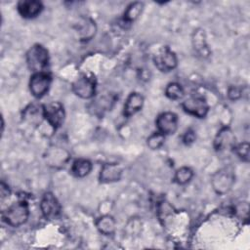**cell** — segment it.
Here are the masks:
<instances>
[{"label":"cell","instance_id":"6da1fadb","mask_svg":"<svg viewBox=\"0 0 250 250\" xmlns=\"http://www.w3.org/2000/svg\"><path fill=\"white\" fill-rule=\"evenodd\" d=\"M29 217V206L25 200L13 203L2 212L3 221L14 228H18L26 223Z\"/></svg>","mask_w":250,"mask_h":250},{"label":"cell","instance_id":"7a4b0ae2","mask_svg":"<svg viewBox=\"0 0 250 250\" xmlns=\"http://www.w3.org/2000/svg\"><path fill=\"white\" fill-rule=\"evenodd\" d=\"M28 68L36 72H43L49 64V53L48 50L41 44H34L26 53L25 56Z\"/></svg>","mask_w":250,"mask_h":250},{"label":"cell","instance_id":"3957f363","mask_svg":"<svg viewBox=\"0 0 250 250\" xmlns=\"http://www.w3.org/2000/svg\"><path fill=\"white\" fill-rule=\"evenodd\" d=\"M235 183V174L232 168L224 167L216 171L211 177V186L219 195L228 193Z\"/></svg>","mask_w":250,"mask_h":250},{"label":"cell","instance_id":"277c9868","mask_svg":"<svg viewBox=\"0 0 250 250\" xmlns=\"http://www.w3.org/2000/svg\"><path fill=\"white\" fill-rule=\"evenodd\" d=\"M155 67L161 72H169L177 67L178 59L176 54L167 46L161 47L152 58Z\"/></svg>","mask_w":250,"mask_h":250},{"label":"cell","instance_id":"5b68a950","mask_svg":"<svg viewBox=\"0 0 250 250\" xmlns=\"http://www.w3.org/2000/svg\"><path fill=\"white\" fill-rule=\"evenodd\" d=\"M51 83L52 77L49 73H47V71L33 73L28 84L29 91L34 98L40 99L48 93Z\"/></svg>","mask_w":250,"mask_h":250},{"label":"cell","instance_id":"8992f818","mask_svg":"<svg viewBox=\"0 0 250 250\" xmlns=\"http://www.w3.org/2000/svg\"><path fill=\"white\" fill-rule=\"evenodd\" d=\"M44 118L55 130L60 128L64 120V108L60 102H51L43 104Z\"/></svg>","mask_w":250,"mask_h":250},{"label":"cell","instance_id":"52a82bcc","mask_svg":"<svg viewBox=\"0 0 250 250\" xmlns=\"http://www.w3.org/2000/svg\"><path fill=\"white\" fill-rule=\"evenodd\" d=\"M72 91L81 99H92L96 94V81L93 77L82 74L72 83Z\"/></svg>","mask_w":250,"mask_h":250},{"label":"cell","instance_id":"ba28073f","mask_svg":"<svg viewBox=\"0 0 250 250\" xmlns=\"http://www.w3.org/2000/svg\"><path fill=\"white\" fill-rule=\"evenodd\" d=\"M183 109L197 118H204L209 111V104L201 96H190L182 103Z\"/></svg>","mask_w":250,"mask_h":250},{"label":"cell","instance_id":"9c48e42d","mask_svg":"<svg viewBox=\"0 0 250 250\" xmlns=\"http://www.w3.org/2000/svg\"><path fill=\"white\" fill-rule=\"evenodd\" d=\"M40 210L47 220H57L62 213V206L52 192H46L40 201Z\"/></svg>","mask_w":250,"mask_h":250},{"label":"cell","instance_id":"30bf717a","mask_svg":"<svg viewBox=\"0 0 250 250\" xmlns=\"http://www.w3.org/2000/svg\"><path fill=\"white\" fill-rule=\"evenodd\" d=\"M47 165L53 168H62L69 160V152L58 146H51L44 155Z\"/></svg>","mask_w":250,"mask_h":250},{"label":"cell","instance_id":"8fae6325","mask_svg":"<svg viewBox=\"0 0 250 250\" xmlns=\"http://www.w3.org/2000/svg\"><path fill=\"white\" fill-rule=\"evenodd\" d=\"M178 123L179 119L177 114L171 111H165L160 113L155 120L157 131L164 136L173 135L178 129Z\"/></svg>","mask_w":250,"mask_h":250},{"label":"cell","instance_id":"7c38bea8","mask_svg":"<svg viewBox=\"0 0 250 250\" xmlns=\"http://www.w3.org/2000/svg\"><path fill=\"white\" fill-rule=\"evenodd\" d=\"M235 146V136L229 127H223L214 140V147L217 151L233 149Z\"/></svg>","mask_w":250,"mask_h":250},{"label":"cell","instance_id":"4fadbf2b","mask_svg":"<svg viewBox=\"0 0 250 250\" xmlns=\"http://www.w3.org/2000/svg\"><path fill=\"white\" fill-rule=\"evenodd\" d=\"M123 173V168L118 163H104L100 171L99 180L103 184L118 182Z\"/></svg>","mask_w":250,"mask_h":250},{"label":"cell","instance_id":"5bb4252c","mask_svg":"<svg viewBox=\"0 0 250 250\" xmlns=\"http://www.w3.org/2000/svg\"><path fill=\"white\" fill-rule=\"evenodd\" d=\"M19 14L24 19H33L37 17L43 10V5L40 1L24 0L20 1L17 6Z\"/></svg>","mask_w":250,"mask_h":250},{"label":"cell","instance_id":"9a60e30c","mask_svg":"<svg viewBox=\"0 0 250 250\" xmlns=\"http://www.w3.org/2000/svg\"><path fill=\"white\" fill-rule=\"evenodd\" d=\"M97 26L95 21L90 18H81L75 25V31L82 41L90 40L96 33Z\"/></svg>","mask_w":250,"mask_h":250},{"label":"cell","instance_id":"2e32d148","mask_svg":"<svg viewBox=\"0 0 250 250\" xmlns=\"http://www.w3.org/2000/svg\"><path fill=\"white\" fill-rule=\"evenodd\" d=\"M144 105V97L137 92L131 93L124 104L123 114L126 117H131L142 109Z\"/></svg>","mask_w":250,"mask_h":250},{"label":"cell","instance_id":"e0dca14e","mask_svg":"<svg viewBox=\"0 0 250 250\" xmlns=\"http://www.w3.org/2000/svg\"><path fill=\"white\" fill-rule=\"evenodd\" d=\"M192 45H193L195 52L199 56L206 58L210 55V50H209L207 42H206V35H205V32L203 29L198 28V29L194 30V32L192 34Z\"/></svg>","mask_w":250,"mask_h":250},{"label":"cell","instance_id":"ac0fdd59","mask_svg":"<svg viewBox=\"0 0 250 250\" xmlns=\"http://www.w3.org/2000/svg\"><path fill=\"white\" fill-rule=\"evenodd\" d=\"M96 228L104 235H111L115 232L116 222L110 215H103L96 221Z\"/></svg>","mask_w":250,"mask_h":250},{"label":"cell","instance_id":"d6986e66","mask_svg":"<svg viewBox=\"0 0 250 250\" xmlns=\"http://www.w3.org/2000/svg\"><path fill=\"white\" fill-rule=\"evenodd\" d=\"M92 162L85 158H78L73 161L70 172L76 178H84L92 171Z\"/></svg>","mask_w":250,"mask_h":250},{"label":"cell","instance_id":"ffe728a7","mask_svg":"<svg viewBox=\"0 0 250 250\" xmlns=\"http://www.w3.org/2000/svg\"><path fill=\"white\" fill-rule=\"evenodd\" d=\"M23 118L32 124L40 123L41 120L44 118L43 105L38 106L35 104H29L23 110Z\"/></svg>","mask_w":250,"mask_h":250},{"label":"cell","instance_id":"44dd1931","mask_svg":"<svg viewBox=\"0 0 250 250\" xmlns=\"http://www.w3.org/2000/svg\"><path fill=\"white\" fill-rule=\"evenodd\" d=\"M143 8H144V4L142 2L131 3L124 12V15H123L124 21H126L127 23H132L133 21H135L141 15Z\"/></svg>","mask_w":250,"mask_h":250},{"label":"cell","instance_id":"7402d4cb","mask_svg":"<svg viewBox=\"0 0 250 250\" xmlns=\"http://www.w3.org/2000/svg\"><path fill=\"white\" fill-rule=\"evenodd\" d=\"M193 177V171L187 166L179 168L174 175V181L178 185H186L191 181Z\"/></svg>","mask_w":250,"mask_h":250},{"label":"cell","instance_id":"603a6c76","mask_svg":"<svg viewBox=\"0 0 250 250\" xmlns=\"http://www.w3.org/2000/svg\"><path fill=\"white\" fill-rule=\"evenodd\" d=\"M184 88L177 82H171L165 88V96L170 100H180L184 97Z\"/></svg>","mask_w":250,"mask_h":250},{"label":"cell","instance_id":"cb8c5ba5","mask_svg":"<svg viewBox=\"0 0 250 250\" xmlns=\"http://www.w3.org/2000/svg\"><path fill=\"white\" fill-rule=\"evenodd\" d=\"M113 103H114V99H112L111 96L109 95V96H102L98 98L97 100L94 101L92 104H93V108L95 109V113H97L98 111L103 113L104 110L109 109Z\"/></svg>","mask_w":250,"mask_h":250},{"label":"cell","instance_id":"d4e9b609","mask_svg":"<svg viewBox=\"0 0 250 250\" xmlns=\"http://www.w3.org/2000/svg\"><path fill=\"white\" fill-rule=\"evenodd\" d=\"M165 142V136L158 131L152 133L146 139V145L150 149H158L160 148Z\"/></svg>","mask_w":250,"mask_h":250},{"label":"cell","instance_id":"484cf974","mask_svg":"<svg viewBox=\"0 0 250 250\" xmlns=\"http://www.w3.org/2000/svg\"><path fill=\"white\" fill-rule=\"evenodd\" d=\"M233 151L243 161H249V144L247 142L235 145Z\"/></svg>","mask_w":250,"mask_h":250},{"label":"cell","instance_id":"4316f807","mask_svg":"<svg viewBox=\"0 0 250 250\" xmlns=\"http://www.w3.org/2000/svg\"><path fill=\"white\" fill-rule=\"evenodd\" d=\"M242 89L238 86H230L228 90V97L231 101H236L242 96Z\"/></svg>","mask_w":250,"mask_h":250},{"label":"cell","instance_id":"83f0119b","mask_svg":"<svg viewBox=\"0 0 250 250\" xmlns=\"http://www.w3.org/2000/svg\"><path fill=\"white\" fill-rule=\"evenodd\" d=\"M195 138H196V136H195L194 131L191 130V129H188L185 132V134L183 135V142H184L185 145L189 146L195 141Z\"/></svg>","mask_w":250,"mask_h":250},{"label":"cell","instance_id":"f1b7e54d","mask_svg":"<svg viewBox=\"0 0 250 250\" xmlns=\"http://www.w3.org/2000/svg\"><path fill=\"white\" fill-rule=\"evenodd\" d=\"M10 194V191H9V188L8 187L2 182L1 183V199L4 200L5 197H8Z\"/></svg>","mask_w":250,"mask_h":250}]
</instances>
